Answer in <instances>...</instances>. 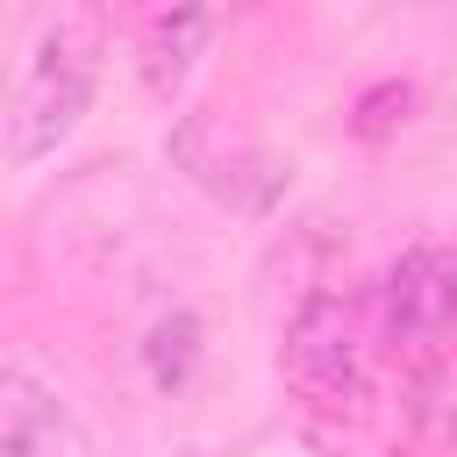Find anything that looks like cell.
<instances>
[{"instance_id":"52a82bcc","label":"cell","mask_w":457,"mask_h":457,"mask_svg":"<svg viewBox=\"0 0 457 457\" xmlns=\"http://www.w3.org/2000/svg\"><path fill=\"white\" fill-rule=\"evenodd\" d=\"M414 414L428 421V436H457V371L450 364L414 371Z\"/></svg>"},{"instance_id":"7a4b0ae2","label":"cell","mask_w":457,"mask_h":457,"mask_svg":"<svg viewBox=\"0 0 457 457\" xmlns=\"http://www.w3.org/2000/svg\"><path fill=\"white\" fill-rule=\"evenodd\" d=\"M171 157L186 164L193 186H207L214 200H228L236 214H264L278 193H286V164L250 136V129H228L221 114H186L171 129Z\"/></svg>"},{"instance_id":"5b68a950","label":"cell","mask_w":457,"mask_h":457,"mask_svg":"<svg viewBox=\"0 0 457 457\" xmlns=\"http://www.w3.org/2000/svg\"><path fill=\"white\" fill-rule=\"evenodd\" d=\"M0 450L7 457H79V428L57 407V393H43L29 371H7V400H0Z\"/></svg>"},{"instance_id":"3957f363","label":"cell","mask_w":457,"mask_h":457,"mask_svg":"<svg viewBox=\"0 0 457 457\" xmlns=\"http://www.w3.org/2000/svg\"><path fill=\"white\" fill-rule=\"evenodd\" d=\"M278 364H286V378H293L314 407L357 400V378H364V328H357V307H350L343 293L300 300V314L286 321Z\"/></svg>"},{"instance_id":"6da1fadb","label":"cell","mask_w":457,"mask_h":457,"mask_svg":"<svg viewBox=\"0 0 457 457\" xmlns=\"http://www.w3.org/2000/svg\"><path fill=\"white\" fill-rule=\"evenodd\" d=\"M107 57V14L100 7H57L7 93V164L29 171L43 164L86 114L93 100V71Z\"/></svg>"},{"instance_id":"277c9868","label":"cell","mask_w":457,"mask_h":457,"mask_svg":"<svg viewBox=\"0 0 457 457\" xmlns=\"http://www.w3.org/2000/svg\"><path fill=\"white\" fill-rule=\"evenodd\" d=\"M378 321L393 343H443L457 328V257L414 250L378 286Z\"/></svg>"},{"instance_id":"8992f818","label":"cell","mask_w":457,"mask_h":457,"mask_svg":"<svg viewBox=\"0 0 457 457\" xmlns=\"http://www.w3.org/2000/svg\"><path fill=\"white\" fill-rule=\"evenodd\" d=\"M207 14L200 7H179V14H157L150 29H143V43H136V64H143V79L157 86V93H171L186 71H193V57H200V43H207Z\"/></svg>"}]
</instances>
